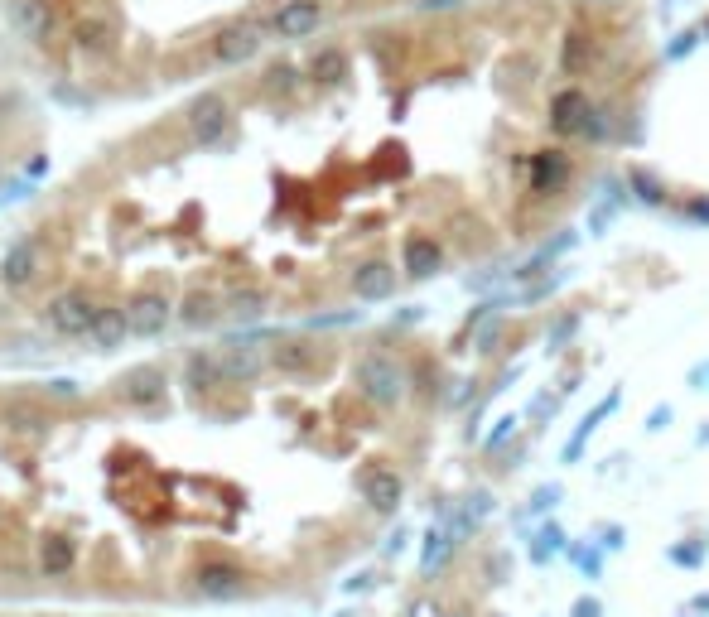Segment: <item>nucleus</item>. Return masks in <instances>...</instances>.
Listing matches in <instances>:
<instances>
[{"mask_svg": "<svg viewBox=\"0 0 709 617\" xmlns=\"http://www.w3.org/2000/svg\"><path fill=\"white\" fill-rule=\"evenodd\" d=\"M266 44H271L266 29L251 15V20H237V25H222L218 34H213V44H208V54H213V63H222V68H237V63H251Z\"/></svg>", "mask_w": 709, "mask_h": 617, "instance_id": "obj_6", "label": "nucleus"}, {"mask_svg": "<svg viewBox=\"0 0 709 617\" xmlns=\"http://www.w3.org/2000/svg\"><path fill=\"white\" fill-rule=\"evenodd\" d=\"M222 381H227V376H222L218 352H208V348L184 352V386H189L193 396H208V391L222 386Z\"/></svg>", "mask_w": 709, "mask_h": 617, "instance_id": "obj_14", "label": "nucleus"}, {"mask_svg": "<svg viewBox=\"0 0 709 617\" xmlns=\"http://www.w3.org/2000/svg\"><path fill=\"white\" fill-rule=\"evenodd\" d=\"M10 25L20 39H34V44H54L58 34V15L49 0H10Z\"/></svg>", "mask_w": 709, "mask_h": 617, "instance_id": "obj_9", "label": "nucleus"}, {"mask_svg": "<svg viewBox=\"0 0 709 617\" xmlns=\"http://www.w3.org/2000/svg\"><path fill=\"white\" fill-rule=\"evenodd\" d=\"M10 425H15V430H34V425H44V415H39L34 405H20V410H10Z\"/></svg>", "mask_w": 709, "mask_h": 617, "instance_id": "obj_25", "label": "nucleus"}, {"mask_svg": "<svg viewBox=\"0 0 709 617\" xmlns=\"http://www.w3.org/2000/svg\"><path fill=\"white\" fill-rule=\"evenodd\" d=\"M97 314H102V304L87 295V290H63V295H54L49 299V309H44L54 338H63V343H87Z\"/></svg>", "mask_w": 709, "mask_h": 617, "instance_id": "obj_1", "label": "nucleus"}, {"mask_svg": "<svg viewBox=\"0 0 709 617\" xmlns=\"http://www.w3.org/2000/svg\"><path fill=\"white\" fill-rule=\"evenodd\" d=\"M184 131H189V145L198 150H213L232 135V107L222 92H198L189 107H184Z\"/></svg>", "mask_w": 709, "mask_h": 617, "instance_id": "obj_2", "label": "nucleus"}, {"mask_svg": "<svg viewBox=\"0 0 709 617\" xmlns=\"http://www.w3.org/2000/svg\"><path fill=\"white\" fill-rule=\"evenodd\" d=\"M261 29H266V39H285V44H295V39H309L314 29L328 20V5L324 0H280L271 5L266 15H256Z\"/></svg>", "mask_w": 709, "mask_h": 617, "instance_id": "obj_3", "label": "nucleus"}, {"mask_svg": "<svg viewBox=\"0 0 709 617\" xmlns=\"http://www.w3.org/2000/svg\"><path fill=\"white\" fill-rule=\"evenodd\" d=\"M68 39H73V49H78V54H87V58L107 54V49H111L107 15H78V20H73V29H68Z\"/></svg>", "mask_w": 709, "mask_h": 617, "instance_id": "obj_16", "label": "nucleus"}, {"mask_svg": "<svg viewBox=\"0 0 709 617\" xmlns=\"http://www.w3.org/2000/svg\"><path fill=\"white\" fill-rule=\"evenodd\" d=\"M184 589H189L193 598H213V603H222V598H242V593L251 589V579H246L242 564H232V560H203V564H193L189 569Z\"/></svg>", "mask_w": 709, "mask_h": 617, "instance_id": "obj_5", "label": "nucleus"}, {"mask_svg": "<svg viewBox=\"0 0 709 617\" xmlns=\"http://www.w3.org/2000/svg\"><path fill=\"white\" fill-rule=\"evenodd\" d=\"M314 357H319V352L309 348V343H280V348L271 352V362L280 367V372H309Z\"/></svg>", "mask_w": 709, "mask_h": 617, "instance_id": "obj_23", "label": "nucleus"}, {"mask_svg": "<svg viewBox=\"0 0 709 617\" xmlns=\"http://www.w3.org/2000/svg\"><path fill=\"white\" fill-rule=\"evenodd\" d=\"M348 285H353L357 299H386V295H396V270L386 266V261H367V266L353 270Z\"/></svg>", "mask_w": 709, "mask_h": 617, "instance_id": "obj_17", "label": "nucleus"}, {"mask_svg": "<svg viewBox=\"0 0 709 617\" xmlns=\"http://www.w3.org/2000/svg\"><path fill=\"white\" fill-rule=\"evenodd\" d=\"M39 275V242H15L0 261V285L5 290H25L29 280Z\"/></svg>", "mask_w": 709, "mask_h": 617, "instance_id": "obj_13", "label": "nucleus"}, {"mask_svg": "<svg viewBox=\"0 0 709 617\" xmlns=\"http://www.w3.org/2000/svg\"><path fill=\"white\" fill-rule=\"evenodd\" d=\"M126 338H136L131 333V314H126V304H102V314H97V323H92V348L97 352H116Z\"/></svg>", "mask_w": 709, "mask_h": 617, "instance_id": "obj_12", "label": "nucleus"}, {"mask_svg": "<svg viewBox=\"0 0 709 617\" xmlns=\"http://www.w3.org/2000/svg\"><path fill=\"white\" fill-rule=\"evenodd\" d=\"M526 169V193L531 198H550V193H565L574 179V155L570 150H536L521 160Z\"/></svg>", "mask_w": 709, "mask_h": 617, "instance_id": "obj_7", "label": "nucleus"}, {"mask_svg": "<svg viewBox=\"0 0 709 617\" xmlns=\"http://www.w3.org/2000/svg\"><path fill=\"white\" fill-rule=\"evenodd\" d=\"M54 396H78V381H54Z\"/></svg>", "mask_w": 709, "mask_h": 617, "instance_id": "obj_26", "label": "nucleus"}, {"mask_svg": "<svg viewBox=\"0 0 709 617\" xmlns=\"http://www.w3.org/2000/svg\"><path fill=\"white\" fill-rule=\"evenodd\" d=\"M218 362H222V376H227V381H251V376H261V367H266L261 348H222Z\"/></svg>", "mask_w": 709, "mask_h": 617, "instance_id": "obj_21", "label": "nucleus"}, {"mask_svg": "<svg viewBox=\"0 0 709 617\" xmlns=\"http://www.w3.org/2000/svg\"><path fill=\"white\" fill-rule=\"evenodd\" d=\"M116 396L126 405H136V410H160L164 396H169V376H164L160 367H136V372L121 376Z\"/></svg>", "mask_w": 709, "mask_h": 617, "instance_id": "obj_10", "label": "nucleus"}, {"mask_svg": "<svg viewBox=\"0 0 709 617\" xmlns=\"http://www.w3.org/2000/svg\"><path fill=\"white\" fill-rule=\"evenodd\" d=\"M362 497H367V507L396 511V502H401V478H396L391 468H372V473H362Z\"/></svg>", "mask_w": 709, "mask_h": 617, "instance_id": "obj_18", "label": "nucleus"}, {"mask_svg": "<svg viewBox=\"0 0 709 617\" xmlns=\"http://www.w3.org/2000/svg\"><path fill=\"white\" fill-rule=\"evenodd\" d=\"M78 564V545L68 536H49V540H39V569L49 574V579H58V574H68Z\"/></svg>", "mask_w": 709, "mask_h": 617, "instance_id": "obj_20", "label": "nucleus"}, {"mask_svg": "<svg viewBox=\"0 0 709 617\" xmlns=\"http://www.w3.org/2000/svg\"><path fill=\"white\" fill-rule=\"evenodd\" d=\"M222 319V290L213 285H189L184 299H179V323L184 328H208V323Z\"/></svg>", "mask_w": 709, "mask_h": 617, "instance_id": "obj_11", "label": "nucleus"}, {"mask_svg": "<svg viewBox=\"0 0 709 617\" xmlns=\"http://www.w3.org/2000/svg\"><path fill=\"white\" fill-rule=\"evenodd\" d=\"M266 309H271V295L256 290V285H232L222 295V314H237V319H261Z\"/></svg>", "mask_w": 709, "mask_h": 617, "instance_id": "obj_19", "label": "nucleus"}, {"mask_svg": "<svg viewBox=\"0 0 709 617\" xmlns=\"http://www.w3.org/2000/svg\"><path fill=\"white\" fill-rule=\"evenodd\" d=\"M126 314H131V333L150 343V338H160L164 328L179 319V304L164 295V290H140V295H131Z\"/></svg>", "mask_w": 709, "mask_h": 617, "instance_id": "obj_8", "label": "nucleus"}, {"mask_svg": "<svg viewBox=\"0 0 709 617\" xmlns=\"http://www.w3.org/2000/svg\"><path fill=\"white\" fill-rule=\"evenodd\" d=\"M261 87H266L271 97H280V92H290V87H295V63H275V68H266V78H261Z\"/></svg>", "mask_w": 709, "mask_h": 617, "instance_id": "obj_24", "label": "nucleus"}, {"mask_svg": "<svg viewBox=\"0 0 709 617\" xmlns=\"http://www.w3.org/2000/svg\"><path fill=\"white\" fill-rule=\"evenodd\" d=\"M357 386H362V396L377 405H396L401 396H406L410 376L406 367L391 357V352H367L362 362H357Z\"/></svg>", "mask_w": 709, "mask_h": 617, "instance_id": "obj_4", "label": "nucleus"}, {"mask_svg": "<svg viewBox=\"0 0 709 617\" xmlns=\"http://www.w3.org/2000/svg\"><path fill=\"white\" fill-rule=\"evenodd\" d=\"M343 63H348V58H343V49H338V44H324L319 54H309V68H304V73H309L314 82H338Z\"/></svg>", "mask_w": 709, "mask_h": 617, "instance_id": "obj_22", "label": "nucleus"}, {"mask_svg": "<svg viewBox=\"0 0 709 617\" xmlns=\"http://www.w3.org/2000/svg\"><path fill=\"white\" fill-rule=\"evenodd\" d=\"M401 266H406V275L425 280V275H435V270L444 266V251H439L435 237L415 232V237H406V246H401Z\"/></svg>", "mask_w": 709, "mask_h": 617, "instance_id": "obj_15", "label": "nucleus"}]
</instances>
